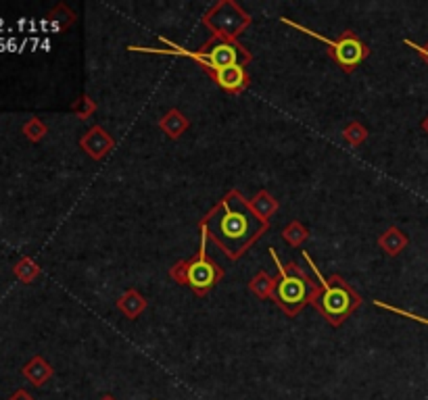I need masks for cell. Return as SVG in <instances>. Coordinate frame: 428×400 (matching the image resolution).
Masks as SVG:
<instances>
[{"instance_id":"5bb4252c","label":"cell","mask_w":428,"mask_h":400,"mask_svg":"<svg viewBox=\"0 0 428 400\" xmlns=\"http://www.w3.org/2000/svg\"><path fill=\"white\" fill-rule=\"evenodd\" d=\"M249 205H251L253 213H255L261 221H265V223H268V217H272V215L276 213V209H278V202H276L268 192H259Z\"/></svg>"},{"instance_id":"3957f363","label":"cell","mask_w":428,"mask_h":400,"mask_svg":"<svg viewBox=\"0 0 428 400\" xmlns=\"http://www.w3.org/2000/svg\"><path fill=\"white\" fill-rule=\"evenodd\" d=\"M303 256L307 259V263L311 265L315 277L320 279L322 284V292L315 296V300L311 302L313 306H318V311L326 317L328 323L332 325H340L359 304H361V296L347 284L343 281V277L338 275H332V277H324L320 273V269L313 265L311 256L307 252H303Z\"/></svg>"},{"instance_id":"30bf717a","label":"cell","mask_w":428,"mask_h":400,"mask_svg":"<svg viewBox=\"0 0 428 400\" xmlns=\"http://www.w3.org/2000/svg\"><path fill=\"white\" fill-rule=\"evenodd\" d=\"M22 373L26 375V379H30L34 385H44L51 377H53V367L42 358V356H34L24 369Z\"/></svg>"},{"instance_id":"5b68a950","label":"cell","mask_w":428,"mask_h":400,"mask_svg":"<svg viewBox=\"0 0 428 400\" xmlns=\"http://www.w3.org/2000/svg\"><path fill=\"white\" fill-rule=\"evenodd\" d=\"M282 24L293 26V28H297V30H301V32L313 36L315 40H322L324 44H328V46H330V55H334V61H336L345 71L355 69V65H359V63L368 57V49H365V46L361 44V40H359L357 36H353L351 32H345L343 38H338V40H330V38H326V36H322V34H315V32H311V30H307V28L297 26L295 21H288V19H284V17H282Z\"/></svg>"},{"instance_id":"9a60e30c","label":"cell","mask_w":428,"mask_h":400,"mask_svg":"<svg viewBox=\"0 0 428 400\" xmlns=\"http://www.w3.org/2000/svg\"><path fill=\"white\" fill-rule=\"evenodd\" d=\"M251 290L259 296V298H274V294H276V286H278V279H274V277H270L268 273H257L253 279H251Z\"/></svg>"},{"instance_id":"44dd1931","label":"cell","mask_w":428,"mask_h":400,"mask_svg":"<svg viewBox=\"0 0 428 400\" xmlns=\"http://www.w3.org/2000/svg\"><path fill=\"white\" fill-rule=\"evenodd\" d=\"M407 44H409V46H413V49H415V51L420 53V57H422V59H424V61L428 63V44H426V46H415L413 42H407Z\"/></svg>"},{"instance_id":"7a4b0ae2","label":"cell","mask_w":428,"mask_h":400,"mask_svg":"<svg viewBox=\"0 0 428 400\" xmlns=\"http://www.w3.org/2000/svg\"><path fill=\"white\" fill-rule=\"evenodd\" d=\"M270 254L278 267V286H276L274 300L278 302V306H282V311L288 317H295L307 302L315 300V296L320 294V288L295 263H288L282 267L276 254V248H270Z\"/></svg>"},{"instance_id":"277c9868","label":"cell","mask_w":428,"mask_h":400,"mask_svg":"<svg viewBox=\"0 0 428 400\" xmlns=\"http://www.w3.org/2000/svg\"><path fill=\"white\" fill-rule=\"evenodd\" d=\"M205 246H207V234L203 232L199 254H197L195 259H190V261L178 263V265L172 269V275H174L180 284H188L197 294L209 292V290L224 277V271L220 269V265L207 259V248H205Z\"/></svg>"},{"instance_id":"6da1fadb","label":"cell","mask_w":428,"mask_h":400,"mask_svg":"<svg viewBox=\"0 0 428 400\" xmlns=\"http://www.w3.org/2000/svg\"><path fill=\"white\" fill-rule=\"evenodd\" d=\"M201 229L230 259H238L261 234H265L268 223L253 213L251 205L238 190H232L203 219Z\"/></svg>"},{"instance_id":"ffe728a7","label":"cell","mask_w":428,"mask_h":400,"mask_svg":"<svg viewBox=\"0 0 428 400\" xmlns=\"http://www.w3.org/2000/svg\"><path fill=\"white\" fill-rule=\"evenodd\" d=\"M9 400H36L30 392H26V390H17Z\"/></svg>"},{"instance_id":"8992f818","label":"cell","mask_w":428,"mask_h":400,"mask_svg":"<svg viewBox=\"0 0 428 400\" xmlns=\"http://www.w3.org/2000/svg\"><path fill=\"white\" fill-rule=\"evenodd\" d=\"M130 51H138V53H163V55H184L190 57L195 61H199L203 67H207L209 71L217 73L224 67L230 65H238L240 59V49H236L232 42H215L207 53H190V51H157V49H130Z\"/></svg>"},{"instance_id":"ba28073f","label":"cell","mask_w":428,"mask_h":400,"mask_svg":"<svg viewBox=\"0 0 428 400\" xmlns=\"http://www.w3.org/2000/svg\"><path fill=\"white\" fill-rule=\"evenodd\" d=\"M213 76H215L217 84H220L224 90H228V92H240V90H245L247 84H249V76H247V71H245V67H242L240 63H238V65L224 67V69H220V71L213 73Z\"/></svg>"},{"instance_id":"7402d4cb","label":"cell","mask_w":428,"mask_h":400,"mask_svg":"<svg viewBox=\"0 0 428 400\" xmlns=\"http://www.w3.org/2000/svg\"><path fill=\"white\" fill-rule=\"evenodd\" d=\"M422 130H424V132L428 134V117H426V119L422 121Z\"/></svg>"},{"instance_id":"8fae6325","label":"cell","mask_w":428,"mask_h":400,"mask_svg":"<svg viewBox=\"0 0 428 400\" xmlns=\"http://www.w3.org/2000/svg\"><path fill=\"white\" fill-rule=\"evenodd\" d=\"M407 236L401 232V229H397V227H388L380 238H378V246L386 252V254H390V256H395V254H399L405 246H407Z\"/></svg>"},{"instance_id":"9c48e42d","label":"cell","mask_w":428,"mask_h":400,"mask_svg":"<svg viewBox=\"0 0 428 400\" xmlns=\"http://www.w3.org/2000/svg\"><path fill=\"white\" fill-rule=\"evenodd\" d=\"M209 24H211V28L220 30L224 36H234L236 32H240V30L249 24V17H247L238 7L234 9L232 15H222V13L215 9V13H213V17L209 19Z\"/></svg>"},{"instance_id":"7c38bea8","label":"cell","mask_w":428,"mask_h":400,"mask_svg":"<svg viewBox=\"0 0 428 400\" xmlns=\"http://www.w3.org/2000/svg\"><path fill=\"white\" fill-rule=\"evenodd\" d=\"M159 128L170 136V138H178L180 134H184L188 130V119L178 111V109H172L161 121H159Z\"/></svg>"},{"instance_id":"e0dca14e","label":"cell","mask_w":428,"mask_h":400,"mask_svg":"<svg viewBox=\"0 0 428 400\" xmlns=\"http://www.w3.org/2000/svg\"><path fill=\"white\" fill-rule=\"evenodd\" d=\"M40 273V267L32 261V259H22L15 267V275L22 279V281H32L36 275Z\"/></svg>"},{"instance_id":"2e32d148","label":"cell","mask_w":428,"mask_h":400,"mask_svg":"<svg viewBox=\"0 0 428 400\" xmlns=\"http://www.w3.org/2000/svg\"><path fill=\"white\" fill-rule=\"evenodd\" d=\"M284 238H286V242L288 244H293V246H299V244H303L305 240H307V236H309V232L299 223V221H293V223H288V227L284 229V234H282Z\"/></svg>"},{"instance_id":"4fadbf2b","label":"cell","mask_w":428,"mask_h":400,"mask_svg":"<svg viewBox=\"0 0 428 400\" xmlns=\"http://www.w3.org/2000/svg\"><path fill=\"white\" fill-rule=\"evenodd\" d=\"M117 306H120V311L126 315V317H130V319H136L142 311H145V306H147V300L136 292V290H128L122 298H120V302H117Z\"/></svg>"},{"instance_id":"d6986e66","label":"cell","mask_w":428,"mask_h":400,"mask_svg":"<svg viewBox=\"0 0 428 400\" xmlns=\"http://www.w3.org/2000/svg\"><path fill=\"white\" fill-rule=\"evenodd\" d=\"M24 134L32 140V142H38V140H42L44 138V134H47V125L40 121V119H30L26 125H24Z\"/></svg>"},{"instance_id":"603a6c76","label":"cell","mask_w":428,"mask_h":400,"mask_svg":"<svg viewBox=\"0 0 428 400\" xmlns=\"http://www.w3.org/2000/svg\"><path fill=\"white\" fill-rule=\"evenodd\" d=\"M103 400H115V398H113V396H105Z\"/></svg>"},{"instance_id":"52a82bcc","label":"cell","mask_w":428,"mask_h":400,"mask_svg":"<svg viewBox=\"0 0 428 400\" xmlns=\"http://www.w3.org/2000/svg\"><path fill=\"white\" fill-rule=\"evenodd\" d=\"M80 146H82L92 159H103V157L113 148V140H111V136H109L103 128L94 125V128L80 140Z\"/></svg>"},{"instance_id":"ac0fdd59","label":"cell","mask_w":428,"mask_h":400,"mask_svg":"<svg viewBox=\"0 0 428 400\" xmlns=\"http://www.w3.org/2000/svg\"><path fill=\"white\" fill-rule=\"evenodd\" d=\"M345 140L349 142V144H353V146H357V144H361L365 138H368V132H365V128L363 125H359V123H349L347 128H345Z\"/></svg>"}]
</instances>
